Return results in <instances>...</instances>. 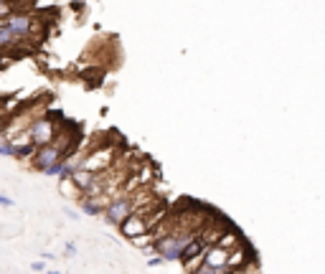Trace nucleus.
<instances>
[{
	"instance_id": "7",
	"label": "nucleus",
	"mask_w": 325,
	"mask_h": 274,
	"mask_svg": "<svg viewBox=\"0 0 325 274\" xmlns=\"http://www.w3.org/2000/svg\"><path fill=\"white\" fill-rule=\"evenodd\" d=\"M59 190L66 195V198H81V190L74 185L71 178H59Z\"/></svg>"
},
{
	"instance_id": "1",
	"label": "nucleus",
	"mask_w": 325,
	"mask_h": 274,
	"mask_svg": "<svg viewBox=\"0 0 325 274\" xmlns=\"http://www.w3.org/2000/svg\"><path fill=\"white\" fill-rule=\"evenodd\" d=\"M0 23H3L16 38H18V41L21 44H31L33 41V36L38 33V28H41V23H38V18L36 16H31V13H23V11H13L8 18H3V21H0Z\"/></svg>"
},
{
	"instance_id": "10",
	"label": "nucleus",
	"mask_w": 325,
	"mask_h": 274,
	"mask_svg": "<svg viewBox=\"0 0 325 274\" xmlns=\"http://www.w3.org/2000/svg\"><path fill=\"white\" fill-rule=\"evenodd\" d=\"M64 249H66V251H64L66 256H74V254H76V244H71V241H69V244H66Z\"/></svg>"
},
{
	"instance_id": "13",
	"label": "nucleus",
	"mask_w": 325,
	"mask_h": 274,
	"mask_svg": "<svg viewBox=\"0 0 325 274\" xmlns=\"http://www.w3.org/2000/svg\"><path fill=\"white\" fill-rule=\"evenodd\" d=\"M46 274H59V271H46Z\"/></svg>"
},
{
	"instance_id": "9",
	"label": "nucleus",
	"mask_w": 325,
	"mask_h": 274,
	"mask_svg": "<svg viewBox=\"0 0 325 274\" xmlns=\"http://www.w3.org/2000/svg\"><path fill=\"white\" fill-rule=\"evenodd\" d=\"M147 264H150V266H160V264H166V259H162V256H150Z\"/></svg>"
},
{
	"instance_id": "8",
	"label": "nucleus",
	"mask_w": 325,
	"mask_h": 274,
	"mask_svg": "<svg viewBox=\"0 0 325 274\" xmlns=\"http://www.w3.org/2000/svg\"><path fill=\"white\" fill-rule=\"evenodd\" d=\"M0 206H3V208H13V198H8V195H0Z\"/></svg>"
},
{
	"instance_id": "4",
	"label": "nucleus",
	"mask_w": 325,
	"mask_h": 274,
	"mask_svg": "<svg viewBox=\"0 0 325 274\" xmlns=\"http://www.w3.org/2000/svg\"><path fill=\"white\" fill-rule=\"evenodd\" d=\"M117 228H119V233H122V236H125V239H130V241L150 231V226H147V218H145V216H140V213H132V216H127V218L122 221Z\"/></svg>"
},
{
	"instance_id": "5",
	"label": "nucleus",
	"mask_w": 325,
	"mask_h": 274,
	"mask_svg": "<svg viewBox=\"0 0 325 274\" xmlns=\"http://www.w3.org/2000/svg\"><path fill=\"white\" fill-rule=\"evenodd\" d=\"M229 254H231V251H226V249H221V246H211L206 254H203V266H211V269H226Z\"/></svg>"
},
{
	"instance_id": "6",
	"label": "nucleus",
	"mask_w": 325,
	"mask_h": 274,
	"mask_svg": "<svg viewBox=\"0 0 325 274\" xmlns=\"http://www.w3.org/2000/svg\"><path fill=\"white\" fill-rule=\"evenodd\" d=\"M244 244V239H241V233L236 231V228H229L224 236L219 239V244L216 246H221V249H226V251H234V249H239Z\"/></svg>"
},
{
	"instance_id": "3",
	"label": "nucleus",
	"mask_w": 325,
	"mask_h": 274,
	"mask_svg": "<svg viewBox=\"0 0 325 274\" xmlns=\"http://www.w3.org/2000/svg\"><path fill=\"white\" fill-rule=\"evenodd\" d=\"M61 132V125L54 120L51 114H44V117H38V120L28 127V135H31V142L36 147H46L54 142V137Z\"/></svg>"
},
{
	"instance_id": "11",
	"label": "nucleus",
	"mask_w": 325,
	"mask_h": 274,
	"mask_svg": "<svg viewBox=\"0 0 325 274\" xmlns=\"http://www.w3.org/2000/svg\"><path fill=\"white\" fill-rule=\"evenodd\" d=\"M31 269H33V271H44V269H46V264H44V261H33V264H31Z\"/></svg>"
},
{
	"instance_id": "2",
	"label": "nucleus",
	"mask_w": 325,
	"mask_h": 274,
	"mask_svg": "<svg viewBox=\"0 0 325 274\" xmlns=\"http://www.w3.org/2000/svg\"><path fill=\"white\" fill-rule=\"evenodd\" d=\"M114 163H117V147L114 145H102V147L87 150L81 163H79V168L89 170V173H102V170H109Z\"/></svg>"
},
{
	"instance_id": "12",
	"label": "nucleus",
	"mask_w": 325,
	"mask_h": 274,
	"mask_svg": "<svg viewBox=\"0 0 325 274\" xmlns=\"http://www.w3.org/2000/svg\"><path fill=\"white\" fill-rule=\"evenodd\" d=\"M6 125H8V114H3V117H0V135L6 132Z\"/></svg>"
}]
</instances>
